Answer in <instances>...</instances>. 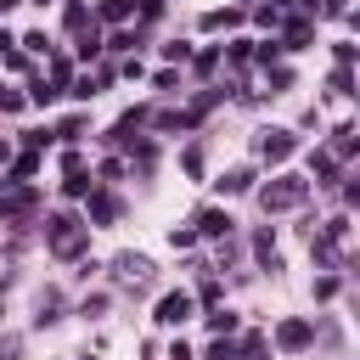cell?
<instances>
[{
	"mask_svg": "<svg viewBox=\"0 0 360 360\" xmlns=\"http://www.w3.org/2000/svg\"><path fill=\"white\" fill-rule=\"evenodd\" d=\"M186 315H191V298H186V292H169V298L158 304V321H163V326H180Z\"/></svg>",
	"mask_w": 360,
	"mask_h": 360,
	"instance_id": "cell-3",
	"label": "cell"
},
{
	"mask_svg": "<svg viewBox=\"0 0 360 360\" xmlns=\"http://www.w3.org/2000/svg\"><path fill=\"white\" fill-rule=\"evenodd\" d=\"M287 152H292V135H281V129H270V135H264V158H270V163H281Z\"/></svg>",
	"mask_w": 360,
	"mask_h": 360,
	"instance_id": "cell-4",
	"label": "cell"
},
{
	"mask_svg": "<svg viewBox=\"0 0 360 360\" xmlns=\"http://www.w3.org/2000/svg\"><path fill=\"white\" fill-rule=\"evenodd\" d=\"M242 360H264V343H259V338H248V343H242Z\"/></svg>",
	"mask_w": 360,
	"mask_h": 360,
	"instance_id": "cell-8",
	"label": "cell"
},
{
	"mask_svg": "<svg viewBox=\"0 0 360 360\" xmlns=\"http://www.w3.org/2000/svg\"><path fill=\"white\" fill-rule=\"evenodd\" d=\"M124 11H129V0H101V17H107V22H118Z\"/></svg>",
	"mask_w": 360,
	"mask_h": 360,
	"instance_id": "cell-7",
	"label": "cell"
},
{
	"mask_svg": "<svg viewBox=\"0 0 360 360\" xmlns=\"http://www.w3.org/2000/svg\"><path fill=\"white\" fill-rule=\"evenodd\" d=\"M281 343H287V349H304V343H309V326H304V321H287V326H281Z\"/></svg>",
	"mask_w": 360,
	"mask_h": 360,
	"instance_id": "cell-6",
	"label": "cell"
},
{
	"mask_svg": "<svg viewBox=\"0 0 360 360\" xmlns=\"http://www.w3.org/2000/svg\"><path fill=\"white\" fill-rule=\"evenodd\" d=\"M304 191H309V186H304L298 174H281L276 186H264V208H292V202H304Z\"/></svg>",
	"mask_w": 360,
	"mask_h": 360,
	"instance_id": "cell-1",
	"label": "cell"
},
{
	"mask_svg": "<svg viewBox=\"0 0 360 360\" xmlns=\"http://www.w3.org/2000/svg\"><path fill=\"white\" fill-rule=\"evenodd\" d=\"M51 248H56V253H79V248H84L79 219H68V214H62V219H51Z\"/></svg>",
	"mask_w": 360,
	"mask_h": 360,
	"instance_id": "cell-2",
	"label": "cell"
},
{
	"mask_svg": "<svg viewBox=\"0 0 360 360\" xmlns=\"http://www.w3.org/2000/svg\"><path fill=\"white\" fill-rule=\"evenodd\" d=\"M225 225H231V219H225L219 208H202V214H197V231H202V236H219Z\"/></svg>",
	"mask_w": 360,
	"mask_h": 360,
	"instance_id": "cell-5",
	"label": "cell"
}]
</instances>
